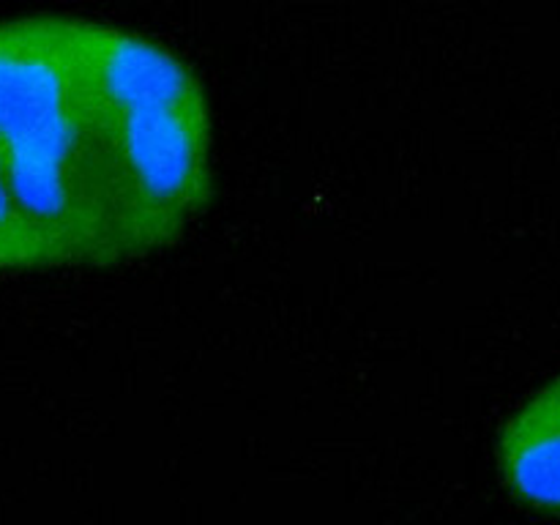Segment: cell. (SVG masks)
Instances as JSON below:
<instances>
[{
    "label": "cell",
    "mask_w": 560,
    "mask_h": 525,
    "mask_svg": "<svg viewBox=\"0 0 560 525\" xmlns=\"http://www.w3.org/2000/svg\"><path fill=\"white\" fill-rule=\"evenodd\" d=\"M213 191L200 80L173 49L82 16L0 20V219L11 271L167 249Z\"/></svg>",
    "instance_id": "cell-1"
},
{
    "label": "cell",
    "mask_w": 560,
    "mask_h": 525,
    "mask_svg": "<svg viewBox=\"0 0 560 525\" xmlns=\"http://www.w3.org/2000/svg\"><path fill=\"white\" fill-rule=\"evenodd\" d=\"M498 463L520 501L560 512V377L509 419L498 443Z\"/></svg>",
    "instance_id": "cell-2"
}]
</instances>
